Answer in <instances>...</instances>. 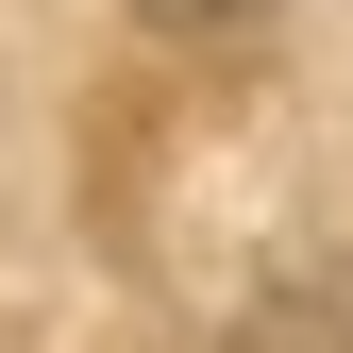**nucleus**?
<instances>
[{"instance_id": "f257e3e1", "label": "nucleus", "mask_w": 353, "mask_h": 353, "mask_svg": "<svg viewBox=\"0 0 353 353\" xmlns=\"http://www.w3.org/2000/svg\"><path fill=\"white\" fill-rule=\"evenodd\" d=\"M152 17H168V34H236L252 0H152Z\"/></svg>"}]
</instances>
